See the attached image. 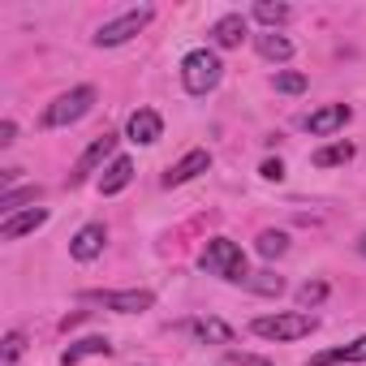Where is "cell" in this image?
<instances>
[{"mask_svg": "<svg viewBox=\"0 0 366 366\" xmlns=\"http://www.w3.org/2000/svg\"><path fill=\"white\" fill-rule=\"evenodd\" d=\"M199 267H203L207 276L229 280V285H246V280H250V263H246L242 246L229 242V237H212V242L203 246V254H199Z\"/></svg>", "mask_w": 366, "mask_h": 366, "instance_id": "1", "label": "cell"}, {"mask_svg": "<svg viewBox=\"0 0 366 366\" xmlns=\"http://www.w3.org/2000/svg\"><path fill=\"white\" fill-rule=\"evenodd\" d=\"M220 78H224V65H220V56H216L212 48H194L186 61H181V86H186L190 95L216 91Z\"/></svg>", "mask_w": 366, "mask_h": 366, "instance_id": "2", "label": "cell"}, {"mask_svg": "<svg viewBox=\"0 0 366 366\" xmlns=\"http://www.w3.org/2000/svg\"><path fill=\"white\" fill-rule=\"evenodd\" d=\"M319 323H315V315H306V310H276V315H259L254 323H250V332L254 336H263V340H302V336H310Z\"/></svg>", "mask_w": 366, "mask_h": 366, "instance_id": "3", "label": "cell"}, {"mask_svg": "<svg viewBox=\"0 0 366 366\" xmlns=\"http://www.w3.org/2000/svg\"><path fill=\"white\" fill-rule=\"evenodd\" d=\"M91 108H95V86H74L44 108V129H65V125L82 121Z\"/></svg>", "mask_w": 366, "mask_h": 366, "instance_id": "4", "label": "cell"}, {"mask_svg": "<svg viewBox=\"0 0 366 366\" xmlns=\"http://www.w3.org/2000/svg\"><path fill=\"white\" fill-rule=\"evenodd\" d=\"M151 18H155V9H151V5H138V9H129V14L104 22V26L95 31V48H121V44H129L134 35H142V31L151 26Z\"/></svg>", "mask_w": 366, "mask_h": 366, "instance_id": "5", "label": "cell"}, {"mask_svg": "<svg viewBox=\"0 0 366 366\" xmlns=\"http://www.w3.org/2000/svg\"><path fill=\"white\" fill-rule=\"evenodd\" d=\"M112 159H117V134H99V138L78 155V164H74V172H69V186H82V181H91V172L108 168Z\"/></svg>", "mask_w": 366, "mask_h": 366, "instance_id": "6", "label": "cell"}, {"mask_svg": "<svg viewBox=\"0 0 366 366\" xmlns=\"http://www.w3.org/2000/svg\"><path fill=\"white\" fill-rule=\"evenodd\" d=\"M91 302H99L117 315H142L155 306V293L151 289H117V293H91Z\"/></svg>", "mask_w": 366, "mask_h": 366, "instance_id": "7", "label": "cell"}, {"mask_svg": "<svg viewBox=\"0 0 366 366\" xmlns=\"http://www.w3.org/2000/svg\"><path fill=\"white\" fill-rule=\"evenodd\" d=\"M212 168V151H203V147H194V151H186L168 172H164V190H172V186H186V181H194L199 172H207Z\"/></svg>", "mask_w": 366, "mask_h": 366, "instance_id": "8", "label": "cell"}, {"mask_svg": "<svg viewBox=\"0 0 366 366\" xmlns=\"http://www.w3.org/2000/svg\"><path fill=\"white\" fill-rule=\"evenodd\" d=\"M125 134H129V142L151 147V142H159V138H164V117H159L155 108H138V112H129Z\"/></svg>", "mask_w": 366, "mask_h": 366, "instance_id": "9", "label": "cell"}, {"mask_svg": "<svg viewBox=\"0 0 366 366\" xmlns=\"http://www.w3.org/2000/svg\"><path fill=\"white\" fill-rule=\"evenodd\" d=\"M104 242H108V229H104V224H82V229L74 233V242H69V254H74L78 263H95V259L104 254Z\"/></svg>", "mask_w": 366, "mask_h": 366, "instance_id": "10", "label": "cell"}, {"mask_svg": "<svg viewBox=\"0 0 366 366\" xmlns=\"http://www.w3.org/2000/svg\"><path fill=\"white\" fill-rule=\"evenodd\" d=\"M349 117H353V108H349V104H327V108H319V112H310V117H306V129H310L315 138H327V134L345 129V125H349Z\"/></svg>", "mask_w": 366, "mask_h": 366, "instance_id": "11", "label": "cell"}, {"mask_svg": "<svg viewBox=\"0 0 366 366\" xmlns=\"http://www.w3.org/2000/svg\"><path fill=\"white\" fill-rule=\"evenodd\" d=\"M48 224V212L44 207H31V212H18V216H9L5 224H0V242H18V237H26V233H35V229H44Z\"/></svg>", "mask_w": 366, "mask_h": 366, "instance_id": "12", "label": "cell"}, {"mask_svg": "<svg viewBox=\"0 0 366 366\" xmlns=\"http://www.w3.org/2000/svg\"><path fill=\"white\" fill-rule=\"evenodd\" d=\"M250 35V22L242 14H224L216 26H212V44L216 48H242V39Z\"/></svg>", "mask_w": 366, "mask_h": 366, "instance_id": "13", "label": "cell"}, {"mask_svg": "<svg viewBox=\"0 0 366 366\" xmlns=\"http://www.w3.org/2000/svg\"><path fill=\"white\" fill-rule=\"evenodd\" d=\"M129 181H134V159H129V155H117V159L104 168V177H99V194H121Z\"/></svg>", "mask_w": 366, "mask_h": 366, "instance_id": "14", "label": "cell"}, {"mask_svg": "<svg viewBox=\"0 0 366 366\" xmlns=\"http://www.w3.org/2000/svg\"><path fill=\"white\" fill-rule=\"evenodd\" d=\"M108 353H112V340L108 336H86V340H74L61 353V366H78L82 357H108Z\"/></svg>", "mask_w": 366, "mask_h": 366, "instance_id": "15", "label": "cell"}, {"mask_svg": "<svg viewBox=\"0 0 366 366\" xmlns=\"http://www.w3.org/2000/svg\"><path fill=\"white\" fill-rule=\"evenodd\" d=\"M190 332H194L199 340H207V345H237V332H233L224 319H216V315L194 319V323H190Z\"/></svg>", "mask_w": 366, "mask_h": 366, "instance_id": "16", "label": "cell"}, {"mask_svg": "<svg viewBox=\"0 0 366 366\" xmlns=\"http://www.w3.org/2000/svg\"><path fill=\"white\" fill-rule=\"evenodd\" d=\"M336 362H366V336H357V340H349L340 349H323V353L310 357V366H336Z\"/></svg>", "mask_w": 366, "mask_h": 366, "instance_id": "17", "label": "cell"}, {"mask_svg": "<svg viewBox=\"0 0 366 366\" xmlns=\"http://www.w3.org/2000/svg\"><path fill=\"white\" fill-rule=\"evenodd\" d=\"M254 52H259L263 61H272V65H285V61L293 56V44H289L285 35L267 31V35H254Z\"/></svg>", "mask_w": 366, "mask_h": 366, "instance_id": "18", "label": "cell"}, {"mask_svg": "<svg viewBox=\"0 0 366 366\" xmlns=\"http://www.w3.org/2000/svg\"><path fill=\"white\" fill-rule=\"evenodd\" d=\"M310 159H315V168H336V164H349V159H353V142H327V147H319Z\"/></svg>", "mask_w": 366, "mask_h": 366, "instance_id": "19", "label": "cell"}, {"mask_svg": "<svg viewBox=\"0 0 366 366\" xmlns=\"http://www.w3.org/2000/svg\"><path fill=\"white\" fill-rule=\"evenodd\" d=\"M39 199V186H22V190H5V194H0V212H5V220L9 216H18L26 203H35ZM31 212V207H26Z\"/></svg>", "mask_w": 366, "mask_h": 366, "instance_id": "20", "label": "cell"}, {"mask_svg": "<svg viewBox=\"0 0 366 366\" xmlns=\"http://www.w3.org/2000/svg\"><path fill=\"white\" fill-rule=\"evenodd\" d=\"M293 18V9L289 5H280V0H276V5H272V0H259V5H254V22H263V26H285Z\"/></svg>", "mask_w": 366, "mask_h": 366, "instance_id": "21", "label": "cell"}, {"mask_svg": "<svg viewBox=\"0 0 366 366\" xmlns=\"http://www.w3.org/2000/svg\"><path fill=\"white\" fill-rule=\"evenodd\" d=\"M289 250V233H280V229H263L259 233V254L263 259H280Z\"/></svg>", "mask_w": 366, "mask_h": 366, "instance_id": "22", "label": "cell"}, {"mask_svg": "<svg viewBox=\"0 0 366 366\" xmlns=\"http://www.w3.org/2000/svg\"><path fill=\"white\" fill-rule=\"evenodd\" d=\"M246 289H254L263 297H276V293H285V276H276V272H250Z\"/></svg>", "mask_w": 366, "mask_h": 366, "instance_id": "23", "label": "cell"}, {"mask_svg": "<svg viewBox=\"0 0 366 366\" xmlns=\"http://www.w3.org/2000/svg\"><path fill=\"white\" fill-rule=\"evenodd\" d=\"M272 86H276L280 95H302V91H306V74H297V69H280V74L272 78Z\"/></svg>", "mask_w": 366, "mask_h": 366, "instance_id": "24", "label": "cell"}, {"mask_svg": "<svg viewBox=\"0 0 366 366\" xmlns=\"http://www.w3.org/2000/svg\"><path fill=\"white\" fill-rule=\"evenodd\" d=\"M327 297V285L323 280H306L302 289H297V306H319Z\"/></svg>", "mask_w": 366, "mask_h": 366, "instance_id": "25", "label": "cell"}, {"mask_svg": "<svg viewBox=\"0 0 366 366\" xmlns=\"http://www.w3.org/2000/svg\"><path fill=\"white\" fill-rule=\"evenodd\" d=\"M22 353H26V336H22V332H9V336H5V349H0V357H5V362H18Z\"/></svg>", "mask_w": 366, "mask_h": 366, "instance_id": "26", "label": "cell"}, {"mask_svg": "<svg viewBox=\"0 0 366 366\" xmlns=\"http://www.w3.org/2000/svg\"><path fill=\"white\" fill-rule=\"evenodd\" d=\"M229 362H233V366H272L267 357H254V353H237V349H229Z\"/></svg>", "mask_w": 366, "mask_h": 366, "instance_id": "27", "label": "cell"}, {"mask_svg": "<svg viewBox=\"0 0 366 366\" xmlns=\"http://www.w3.org/2000/svg\"><path fill=\"white\" fill-rule=\"evenodd\" d=\"M259 177H267V181H280V177H285V164H280V159H263Z\"/></svg>", "mask_w": 366, "mask_h": 366, "instance_id": "28", "label": "cell"}, {"mask_svg": "<svg viewBox=\"0 0 366 366\" xmlns=\"http://www.w3.org/2000/svg\"><path fill=\"white\" fill-rule=\"evenodd\" d=\"M14 138H18V125L5 121V125H0V147H14Z\"/></svg>", "mask_w": 366, "mask_h": 366, "instance_id": "29", "label": "cell"}, {"mask_svg": "<svg viewBox=\"0 0 366 366\" xmlns=\"http://www.w3.org/2000/svg\"><path fill=\"white\" fill-rule=\"evenodd\" d=\"M357 254H362V259H366V233H362V237H357Z\"/></svg>", "mask_w": 366, "mask_h": 366, "instance_id": "30", "label": "cell"}]
</instances>
